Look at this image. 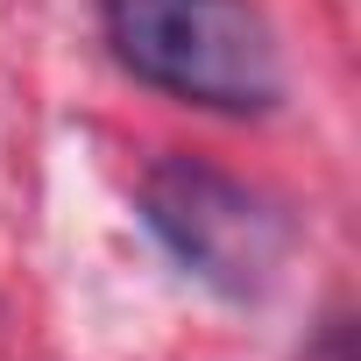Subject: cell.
Wrapping results in <instances>:
<instances>
[{
  "mask_svg": "<svg viewBox=\"0 0 361 361\" xmlns=\"http://www.w3.org/2000/svg\"><path fill=\"white\" fill-rule=\"evenodd\" d=\"M142 220L149 234L220 298H262L290 255V220L255 185L199 163L163 156L142 177Z\"/></svg>",
  "mask_w": 361,
  "mask_h": 361,
  "instance_id": "2",
  "label": "cell"
},
{
  "mask_svg": "<svg viewBox=\"0 0 361 361\" xmlns=\"http://www.w3.org/2000/svg\"><path fill=\"white\" fill-rule=\"evenodd\" d=\"M114 57L206 114H269L283 99V50L255 0H99Z\"/></svg>",
  "mask_w": 361,
  "mask_h": 361,
  "instance_id": "1",
  "label": "cell"
}]
</instances>
